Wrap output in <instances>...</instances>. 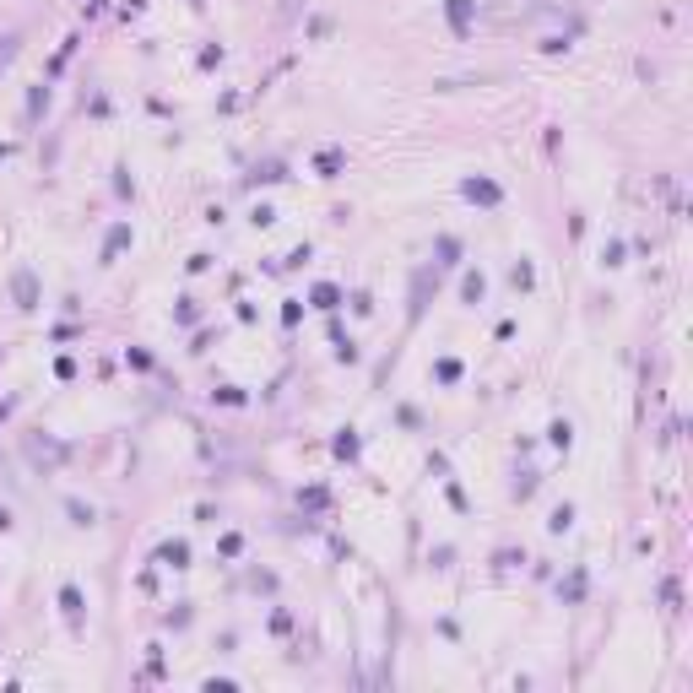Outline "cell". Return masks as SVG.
<instances>
[{"mask_svg": "<svg viewBox=\"0 0 693 693\" xmlns=\"http://www.w3.org/2000/svg\"><path fill=\"white\" fill-rule=\"evenodd\" d=\"M450 17H455V27L466 22V0H450Z\"/></svg>", "mask_w": 693, "mask_h": 693, "instance_id": "cell-2", "label": "cell"}, {"mask_svg": "<svg viewBox=\"0 0 693 693\" xmlns=\"http://www.w3.org/2000/svg\"><path fill=\"white\" fill-rule=\"evenodd\" d=\"M17 44H22V33H0V65L17 54Z\"/></svg>", "mask_w": 693, "mask_h": 693, "instance_id": "cell-1", "label": "cell"}]
</instances>
